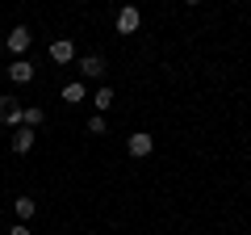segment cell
Masks as SVG:
<instances>
[{
    "label": "cell",
    "mask_w": 251,
    "mask_h": 235,
    "mask_svg": "<svg viewBox=\"0 0 251 235\" xmlns=\"http://www.w3.org/2000/svg\"><path fill=\"white\" fill-rule=\"evenodd\" d=\"M0 122H4V126H21V122H25V105H21L17 97H0Z\"/></svg>",
    "instance_id": "6da1fadb"
},
{
    "label": "cell",
    "mask_w": 251,
    "mask_h": 235,
    "mask_svg": "<svg viewBox=\"0 0 251 235\" xmlns=\"http://www.w3.org/2000/svg\"><path fill=\"white\" fill-rule=\"evenodd\" d=\"M126 151L134 155V160H143V155H151V151H155V139L147 135V130H138V135L126 139Z\"/></svg>",
    "instance_id": "7a4b0ae2"
},
{
    "label": "cell",
    "mask_w": 251,
    "mask_h": 235,
    "mask_svg": "<svg viewBox=\"0 0 251 235\" xmlns=\"http://www.w3.org/2000/svg\"><path fill=\"white\" fill-rule=\"evenodd\" d=\"M113 26H117V34H134V29L143 26V17H138V9H134V4H126V9L117 13V21H113Z\"/></svg>",
    "instance_id": "3957f363"
},
{
    "label": "cell",
    "mask_w": 251,
    "mask_h": 235,
    "mask_svg": "<svg viewBox=\"0 0 251 235\" xmlns=\"http://www.w3.org/2000/svg\"><path fill=\"white\" fill-rule=\"evenodd\" d=\"M75 67H80L84 80H100V76H105V59H100V55H84Z\"/></svg>",
    "instance_id": "277c9868"
},
{
    "label": "cell",
    "mask_w": 251,
    "mask_h": 235,
    "mask_svg": "<svg viewBox=\"0 0 251 235\" xmlns=\"http://www.w3.org/2000/svg\"><path fill=\"white\" fill-rule=\"evenodd\" d=\"M29 42H34V34H29L25 26H13V29H9V51H13V55H25Z\"/></svg>",
    "instance_id": "5b68a950"
},
{
    "label": "cell",
    "mask_w": 251,
    "mask_h": 235,
    "mask_svg": "<svg viewBox=\"0 0 251 235\" xmlns=\"http://www.w3.org/2000/svg\"><path fill=\"white\" fill-rule=\"evenodd\" d=\"M50 59H54V63H72V59H75L72 38H54V42H50Z\"/></svg>",
    "instance_id": "8992f818"
},
{
    "label": "cell",
    "mask_w": 251,
    "mask_h": 235,
    "mask_svg": "<svg viewBox=\"0 0 251 235\" xmlns=\"http://www.w3.org/2000/svg\"><path fill=\"white\" fill-rule=\"evenodd\" d=\"M9 80L13 84H29L34 80V63H29V59H17V63L9 67Z\"/></svg>",
    "instance_id": "52a82bcc"
},
{
    "label": "cell",
    "mask_w": 251,
    "mask_h": 235,
    "mask_svg": "<svg viewBox=\"0 0 251 235\" xmlns=\"http://www.w3.org/2000/svg\"><path fill=\"white\" fill-rule=\"evenodd\" d=\"M29 147H34V130H29V126H17V135H13V151L25 155Z\"/></svg>",
    "instance_id": "ba28073f"
},
{
    "label": "cell",
    "mask_w": 251,
    "mask_h": 235,
    "mask_svg": "<svg viewBox=\"0 0 251 235\" xmlns=\"http://www.w3.org/2000/svg\"><path fill=\"white\" fill-rule=\"evenodd\" d=\"M13 210H17V218H21V223H29V218H34V210H38V202H34V198H25V193H21V198L13 202Z\"/></svg>",
    "instance_id": "9c48e42d"
},
{
    "label": "cell",
    "mask_w": 251,
    "mask_h": 235,
    "mask_svg": "<svg viewBox=\"0 0 251 235\" xmlns=\"http://www.w3.org/2000/svg\"><path fill=\"white\" fill-rule=\"evenodd\" d=\"M92 105H97V114H105V109L113 105V88H109V84H105V88H97V97H92Z\"/></svg>",
    "instance_id": "30bf717a"
},
{
    "label": "cell",
    "mask_w": 251,
    "mask_h": 235,
    "mask_svg": "<svg viewBox=\"0 0 251 235\" xmlns=\"http://www.w3.org/2000/svg\"><path fill=\"white\" fill-rule=\"evenodd\" d=\"M84 92H88V88L75 80V84H67V88H63V101H67V105H75V101H84Z\"/></svg>",
    "instance_id": "8fae6325"
},
{
    "label": "cell",
    "mask_w": 251,
    "mask_h": 235,
    "mask_svg": "<svg viewBox=\"0 0 251 235\" xmlns=\"http://www.w3.org/2000/svg\"><path fill=\"white\" fill-rule=\"evenodd\" d=\"M42 118H46L42 109H38V105H29V109H25V122H21V126H29V130H34V126H42Z\"/></svg>",
    "instance_id": "7c38bea8"
},
{
    "label": "cell",
    "mask_w": 251,
    "mask_h": 235,
    "mask_svg": "<svg viewBox=\"0 0 251 235\" xmlns=\"http://www.w3.org/2000/svg\"><path fill=\"white\" fill-rule=\"evenodd\" d=\"M88 135H105V118H100V114L88 118Z\"/></svg>",
    "instance_id": "4fadbf2b"
},
{
    "label": "cell",
    "mask_w": 251,
    "mask_h": 235,
    "mask_svg": "<svg viewBox=\"0 0 251 235\" xmlns=\"http://www.w3.org/2000/svg\"><path fill=\"white\" fill-rule=\"evenodd\" d=\"M9 235H29V227H25V223H17V227H13Z\"/></svg>",
    "instance_id": "5bb4252c"
}]
</instances>
